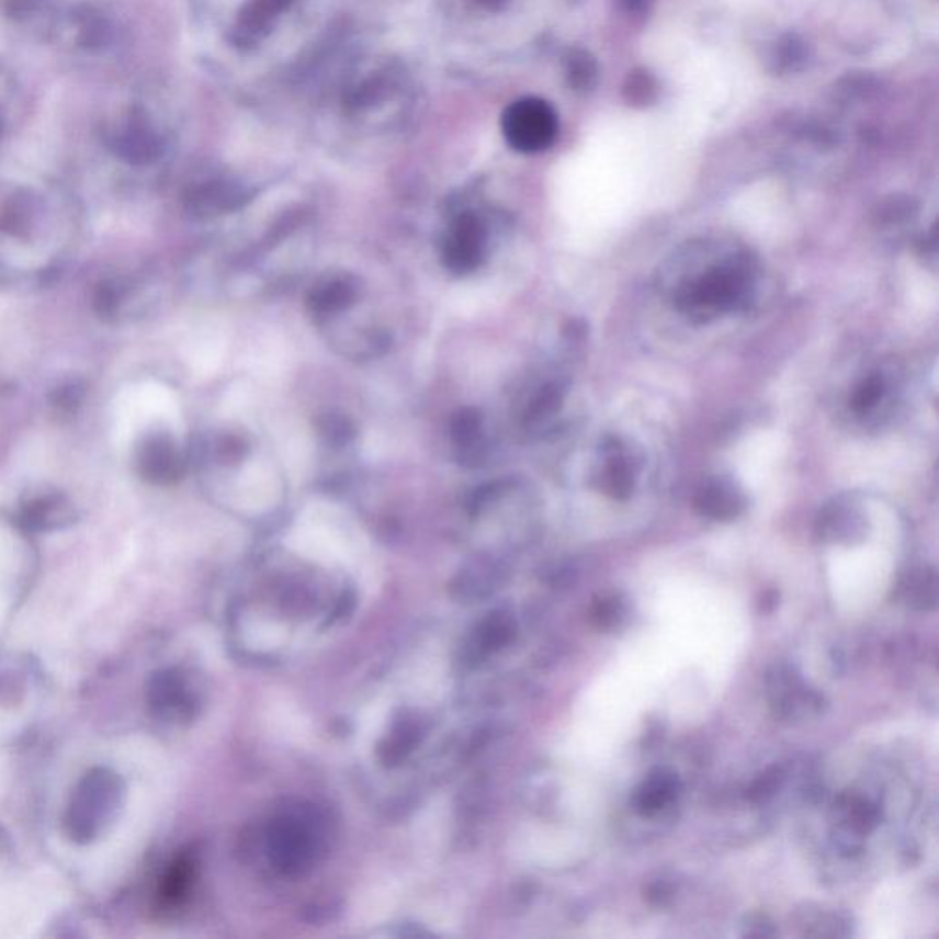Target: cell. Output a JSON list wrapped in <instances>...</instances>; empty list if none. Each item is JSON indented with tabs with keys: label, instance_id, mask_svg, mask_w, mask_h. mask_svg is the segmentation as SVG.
<instances>
[{
	"label": "cell",
	"instance_id": "8",
	"mask_svg": "<svg viewBox=\"0 0 939 939\" xmlns=\"http://www.w3.org/2000/svg\"><path fill=\"white\" fill-rule=\"evenodd\" d=\"M606 463L608 464L602 472L606 490L615 498H626L633 488V470L630 459H627L626 453L622 452L621 448L613 446Z\"/></svg>",
	"mask_w": 939,
	"mask_h": 939
},
{
	"label": "cell",
	"instance_id": "12",
	"mask_svg": "<svg viewBox=\"0 0 939 939\" xmlns=\"http://www.w3.org/2000/svg\"><path fill=\"white\" fill-rule=\"evenodd\" d=\"M622 619V602L616 597L600 600L595 608V621L599 626L611 627L619 624Z\"/></svg>",
	"mask_w": 939,
	"mask_h": 939
},
{
	"label": "cell",
	"instance_id": "10",
	"mask_svg": "<svg viewBox=\"0 0 939 939\" xmlns=\"http://www.w3.org/2000/svg\"><path fill=\"white\" fill-rule=\"evenodd\" d=\"M884 397V381L881 376H868L867 381L861 382V386L857 387L853 397H851V408L856 409L859 415H867L872 409L878 408Z\"/></svg>",
	"mask_w": 939,
	"mask_h": 939
},
{
	"label": "cell",
	"instance_id": "3",
	"mask_svg": "<svg viewBox=\"0 0 939 939\" xmlns=\"http://www.w3.org/2000/svg\"><path fill=\"white\" fill-rule=\"evenodd\" d=\"M485 245L487 231L482 220L472 213H464L453 223L444 242L442 258L446 269L455 274L474 272L485 258Z\"/></svg>",
	"mask_w": 939,
	"mask_h": 939
},
{
	"label": "cell",
	"instance_id": "13",
	"mask_svg": "<svg viewBox=\"0 0 939 939\" xmlns=\"http://www.w3.org/2000/svg\"><path fill=\"white\" fill-rule=\"evenodd\" d=\"M778 785V772L771 771L763 774V777L758 780V782L753 785L750 789L749 796L755 800H763L767 796H771L772 791L777 789Z\"/></svg>",
	"mask_w": 939,
	"mask_h": 939
},
{
	"label": "cell",
	"instance_id": "5",
	"mask_svg": "<svg viewBox=\"0 0 939 939\" xmlns=\"http://www.w3.org/2000/svg\"><path fill=\"white\" fill-rule=\"evenodd\" d=\"M357 296H359V283L352 280L351 275H341V278H330L319 283L314 289L308 303L314 308V313H338L341 308L352 305Z\"/></svg>",
	"mask_w": 939,
	"mask_h": 939
},
{
	"label": "cell",
	"instance_id": "1",
	"mask_svg": "<svg viewBox=\"0 0 939 939\" xmlns=\"http://www.w3.org/2000/svg\"><path fill=\"white\" fill-rule=\"evenodd\" d=\"M749 261L725 259L701 274L685 281L677 291V305L692 316H714L738 307L749 297L753 286Z\"/></svg>",
	"mask_w": 939,
	"mask_h": 939
},
{
	"label": "cell",
	"instance_id": "6",
	"mask_svg": "<svg viewBox=\"0 0 939 939\" xmlns=\"http://www.w3.org/2000/svg\"><path fill=\"white\" fill-rule=\"evenodd\" d=\"M677 778L671 772L659 769L644 782L637 794V807L644 815L663 810L670 800L676 799Z\"/></svg>",
	"mask_w": 939,
	"mask_h": 939
},
{
	"label": "cell",
	"instance_id": "15",
	"mask_svg": "<svg viewBox=\"0 0 939 939\" xmlns=\"http://www.w3.org/2000/svg\"><path fill=\"white\" fill-rule=\"evenodd\" d=\"M479 2H482V4H485V7L488 8H498L504 4L505 0H479Z\"/></svg>",
	"mask_w": 939,
	"mask_h": 939
},
{
	"label": "cell",
	"instance_id": "9",
	"mask_svg": "<svg viewBox=\"0 0 939 939\" xmlns=\"http://www.w3.org/2000/svg\"><path fill=\"white\" fill-rule=\"evenodd\" d=\"M936 575L927 573V570H917L916 575L910 576V580L906 581L903 587L905 599L908 604L914 606L917 610H934L936 600H938V591H936Z\"/></svg>",
	"mask_w": 939,
	"mask_h": 939
},
{
	"label": "cell",
	"instance_id": "7",
	"mask_svg": "<svg viewBox=\"0 0 939 939\" xmlns=\"http://www.w3.org/2000/svg\"><path fill=\"white\" fill-rule=\"evenodd\" d=\"M294 0H252L241 13L239 29L245 37H259L264 34L270 24L285 12Z\"/></svg>",
	"mask_w": 939,
	"mask_h": 939
},
{
	"label": "cell",
	"instance_id": "2",
	"mask_svg": "<svg viewBox=\"0 0 939 939\" xmlns=\"http://www.w3.org/2000/svg\"><path fill=\"white\" fill-rule=\"evenodd\" d=\"M558 117L547 101L523 98L505 111L504 135L520 152H540L553 144Z\"/></svg>",
	"mask_w": 939,
	"mask_h": 939
},
{
	"label": "cell",
	"instance_id": "4",
	"mask_svg": "<svg viewBox=\"0 0 939 939\" xmlns=\"http://www.w3.org/2000/svg\"><path fill=\"white\" fill-rule=\"evenodd\" d=\"M695 509L716 521H731L745 509V496L727 477H712L695 494Z\"/></svg>",
	"mask_w": 939,
	"mask_h": 939
},
{
	"label": "cell",
	"instance_id": "14",
	"mask_svg": "<svg viewBox=\"0 0 939 939\" xmlns=\"http://www.w3.org/2000/svg\"><path fill=\"white\" fill-rule=\"evenodd\" d=\"M570 76L575 79L576 84H589V78L595 76L593 63L589 61L587 57H584L581 61L573 63Z\"/></svg>",
	"mask_w": 939,
	"mask_h": 939
},
{
	"label": "cell",
	"instance_id": "11",
	"mask_svg": "<svg viewBox=\"0 0 939 939\" xmlns=\"http://www.w3.org/2000/svg\"><path fill=\"white\" fill-rule=\"evenodd\" d=\"M479 426H482L479 415L474 411H463L453 422V437L457 439L459 444H470L479 435Z\"/></svg>",
	"mask_w": 939,
	"mask_h": 939
}]
</instances>
